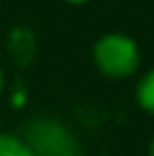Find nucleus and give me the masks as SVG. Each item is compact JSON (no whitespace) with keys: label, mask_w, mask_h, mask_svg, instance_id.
Returning <instances> with one entry per match:
<instances>
[{"label":"nucleus","mask_w":154,"mask_h":156,"mask_svg":"<svg viewBox=\"0 0 154 156\" xmlns=\"http://www.w3.org/2000/svg\"><path fill=\"white\" fill-rule=\"evenodd\" d=\"M36 38L27 27H15L9 36V53L17 66H27L34 57Z\"/></svg>","instance_id":"nucleus-3"},{"label":"nucleus","mask_w":154,"mask_h":156,"mask_svg":"<svg viewBox=\"0 0 154 156\" xmlns=\"http://www.w3.org/2000/svg\"><path fill=\"white\" fill-rule=\"evenodd\" d=\"M95 63L106 76H131L139 66V49L125 34H106L95 44Z\"/></svg>","instance_id":"nucleus-1"},{"label":"nucleus","mask_w":154,"mask_h":156,"mask_svg":"<svg viewBox=\"0 0 154 156\" xmlns=\"http://www.w3.org/2000/svg\"><path fill=\"white\" fill-rule=\"evenodd\" d=\"M2 89H4V74H2V70H0V93H2Z\"/></svg>","instance_id":"nucleus-6"},{"label":"nucleus","mask_w":154,"mask_h":156,"mask_svg":"<svg viewBox=\"0 0 154 156\" xmlns=\"http://www.w3.org/2000/svg\"><path fill=\"white\" fill-rule=\"evenodd\" d=\"M0 156H34L26 141L13 135H0Z\"/></svg>","instance_id":"nucleus-5"},{"label":"nucleus","mask_w":154,"mask_h":156,"mask_svg":"<svg viewBox=\"0 0 154 156\" xmlns=\"http://www.w3.org/2000/svg\"><path fill=\"white\" fill-rule=\"evenodd\" d=\"M70 4H84V2H89V0H68Z\"/></svg>","instance_id":"nucleus-7"},{"label":"nucleus","mask_w":154,"mask_h":156,"mask_svg":"<svg viewBox=\"0 0 154 156\" xmlns=\"http://www.w3.org/2000/svg\"><path fill=\"white\" fill-rule=\"evenodd\" d=\"M26 146L34 156H80L76 137L51 118L34 120L27 127Z\"/></svg>","instance_id":"nucleus-2"},{"label":"nucleus","mask_w":154,"mask_h":156,"mask_svg":"<svg viewBox=\"0 0 154 156\" xmlns=\"http://www.w3.org/2000/svg\"><path fill=\"white\" fill-rule=\"evenodd\" d=\"M137 101L144 110L154 114V70H150L141 78V82L137 87Z\"/></svg>","instance_id":"nucleus-4"},{"label":"nucleus","mask_w":154,"mask_h":156,"mask_svg":"<svg viewBox=\"0 0 154 156\" xmlns=\"http://www.w3.org/2000/svg\"><path fill=\"white\" fill-rule=\"evenodd\" d=\"M148 156H154V139L150 141V150H148Z\"/></svg>","instance_id":"nucleus-8"}]
</instances>
